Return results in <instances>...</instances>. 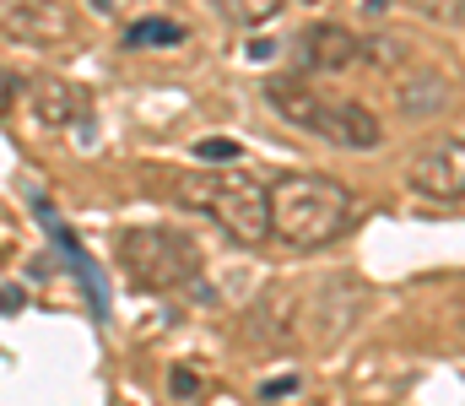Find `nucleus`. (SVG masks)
<instances>
[{
	"instance_id": "nucleus-1",
	"label": "nucleus",
	"mask_w": 465,
	"mask_h": 406,
	"mask_svg": "<svg viewBox=\"0 0 465 406\" xmlns=\"http://www.w3.org/2000/svg\"><path fill=\"white\" fill-rule=\"evenodd\" d=\"M351 223V190L331 173H282L271 184V233L292 250H320Z\"/></svg>"
},
{
	"instance_id": "nucleus-2",
	"label": "nucleus",
	"mask_w": 465,
	"mask_h": 406,
	"mask_svg": "<svg viewBox=\"0 0 465 406\" xmlns=\"http://www.w3.org/2000/svg\"><path fill=\"white\" fill-rule=\"evenodd\" d=\"M265 98H271V109H276L282 120H292L298 131L320 135V141H331V146H347V152H373V146L384 141V125H379V114H373L368 104H351V98H325V93L303 87L298 76H276V82L265 87Z\"/></svg>"
},
{
	"instance_id": "nucleus-3",
	"label": "nucleus",
	"mask_w": 465,
	"mask_h": 406,
	"mask_svg": "<svg viewBox=\"0 0 465 406\" xmlns=\"http://www.w3.org/2000/svg\"><path fill=\"white\" fill-rule=\"evenodd\" d=\"M184 201L201 206L228 239L238 244H265L271 239V190L249 173H201L184 184Z\"/></svg>"
},
{
	"instance_id": "nucleus-4",
	"label": "nucleus",
	"mask_w": 465,
	"mask_h": 406,
	"mask_svg": "<svg viewBox=\"0 0 465 406\" xmlns=\"http://www.w3.org/2000/svg\"><path fill=\"white\" fill-rule=\"evenodd\" d=\"M119 266L135 276V287L146 292H179L195 282L201 271V250L173 233V228H130L119 239Z\"/></svg>"
},
{
	"instance_id": "nucleus-5",
	"label": "nucleus",
	"mask_w": 465,
	"mask_h": 406,
	"mask_svg": "<svg viewBox=\"0 0 465 406\" xmlns=\"http://www.w3.org/2000/svg\"><path fill=\"white\" fill-rule=\"evenodd\" d=\"M411 190L465 212V141H439L411 157Z\"/></svg>"
},
{
	"instance_id": "nucleus-6",
	"label": "nucleus",
	"mask_w": 465,
	"mask_h": 406,
	"mask_svg": "<svg viewBox=\"0 0 465 406\" xmlns=\"http://www.w3.org/2000/svg\"><path fill=\"white\" fill-rule=\"evenodd\" d=\"M0 33L33 49H49L71 38V11L65 0H0Z\"/></svg>"
},
{
	"instance_id": "nucleus-7",
	"label": "nucleus",
	"mask_w": 465,
	"mask_h": 406,
	"mask_svg": "<svg viewBox=\"0 0 465 406\" xmlns=\"http://www.w3.org/2000/svg\"><path fill=\"white\" fill-rule=\"evenodd\" d=\"M351 60H362V38H357L351 27H336V22L303 27V38H298V65H303V71L336 76V71H347Z\"/></svg>"
},
{
	"instance_id": "nucleus-8",
	"label": "nucleus",
	"mask_w": 465,
	"mask_h": 406,
	"mask_svg": "<svg viewBox=\"0 0 465 406\" xmlns=\"http://www.w3.org/2000/svg\"><path fill=\"white\" fill-rule=\"evenodd\" d=\"M27 98H33V114H38L44 125H54V131H65V125L87 120V93H82V87H71V82L38 76V82H27Z\"/></svg>"
},
{
	"instance_id": "nucleus-9",
	"label": "nucleus",
	"mask_w": 465,
	"mask_h": 406,
	"mask_svg": "<svg viewBox=\"0 0 465 406\" xmlns=\"http://www.w3.org/2000/svg\"><path fill=\"white\" fill-rule=\"evenodd\" d=\"M282 5H287V0H217V11L228 16L232 27H260V22H271Z\"/></svg>"
},
{
	"instance_id": "nucleus-10",
	"label": "nucleus",
	"mask_w": 465,
	"mask_h": 406,
	"mask_svg": "<svg viewBox=\"0 0 465 406\" xmlns=\"http://www.w3.org/2000/svg\"><path fill=\"white\" fill-rule=\"evenodd\" d=\"M124 44L130 49H141V44H184V27L179 22H135L124 33Z\"/></svg>"
},
{
	"instance_id": "nucleus-11",
	"label": "nucleus",
	"mask_w": 465,
	"mask_h": 406,
	"mask_svg": "<svg viewBox=\"0 0 465 406\" xmlns=\"http://www.w3.org/2000/svg\"><path fill=\"white\" fill-rule=\"evenodd\" d=\"M195 152H201V157H206V163H232V157H238V152H243V146H238V141H232V135H206V141H201V146H195Z\"/></svg>"
},
{
	"instance_id": "nucleus-12",
	"label": "nucleus",
	"mask_w": 465,
	"mask_h": 406,
	"mask_svg": "<svg viewBox=\"0 0 465 406\" xmlns=\"http://www.w3.org/2000/svg\"><path fill=\"white\" fill-rule=\"evenodd\" d=\"M195 391H201V380L190 369H173V396H195Z\"/></svg>"
},
{
	"instance_id": "nucleus-13",
	"label": "nucleus",
	"mask_w": 465,
	"mask_h": 406,
	"mask_svg": "<svg viewBox=\"0 0 465 406\" xmlns=\"http://www.w3.org/2000/svg\"><path fill=\"white\" fill-rule=\"evenodd\" d=\"M22 303H27V298H22V292H16V287H0V309H5V314H16V309H22Z\"/></svg>"
},
{
	"instance_id": "nucleus-14",
	"label": "nucleus",
	"mask_w": 465,
	"mask_h": 406,
	"mask_svg": "<svg viewBox=\"0 0 465 406\" xmlns=\"http://www.w3.org/2000/svg\"><path fill=\"white\" fill-rule=\"evenodd\" d=\"M11 98H16V82H11V76H5V71H0V114H5V109H11Z\"/></svg>"
}]
</instances>
